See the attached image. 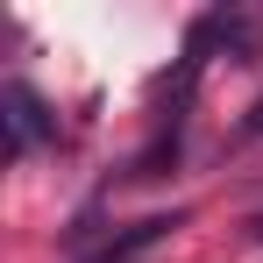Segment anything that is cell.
Here are the masks:
<instances>
[{"instance_id": "cell-1", "label": "cell", "mask_w": 263, "mask_h": 263, "mask_svg": "<svg viewBox=\"0 0 263 263\" xmlns=\"http://www.w3.org/2000/svg\"><path fill=\"white\" fill-rule=\"evenodd\" d=\"M0 121H7V157H29L36 142L57 135V114L43 107V92L22 86V79H7V92H0Z\"/></svg>"}, {"instance_id": "cell-2", "label": "cell", "mask_w": 263, "mask_h": 263, "mask_svg": "<svg viewBox=\"0 0 263 263\" xmlns=\"http://www.w3.org/2000/svg\"><path fill=\"white\" fill-rule=\"evenodd\" d=\"M249 135H263V100H256V107H249Z\"/></svg>"}]
</instances>
